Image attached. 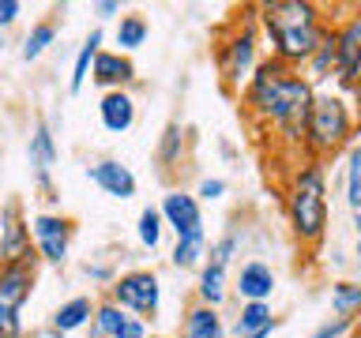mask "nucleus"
Here are the masks:
<instances>
[{
	"instance_id": "obj_33",
	"label": "nucleus",
	"mask_w": 361,
	"mask_h": 338,
	"mask_svg": "<svg viewBox=\"0 0 361 338\" xmlns=\"http://www.w3.org/2000/svg\"><path fill=\"white\" fill-rule=\"evenodd\" d=\"M192 196H196L200 203H214V199H222V196H226V180H222V177H203V180H200V188L192 192Z\"/></svg>"
},
{
	"instance_id": "obj_16",
	"label": "nucleus",
	"mask_w": 361,
	"mask_h": 338,
	"mask_svg": "<svg viewBox=\"0 0 361 338\" xmlns=\"http://www.w3.org/2000/svg\"><path fill=\"white\" fill-rule=\"evenodd\" d=\"M180 338H226L222 312L211 308V304L192 301L185 315H180Z\"/></svg>"
},
{
	"instance_id": "obj_34",
	"label": "nucleus",
	"mask_w": 361,
	"mask_h": 338,
	"mask_svg": "<svg viewBox=\"0 0 361 338\" xmlns=\"http://www.w3.org/2000/svg\"><path fill=\"white\" fill-rule=\"evenodd\" d=\"M19 11H23L19 0H0V27H11L19 19Z\"/></svg>"
},
{
	"instance_id": "obj_9",
	"label": "nucleus",
	"mask_w": 361,
	"mask_h": 338,
	"mask_svg": "<svg viewBox=\"0 0 361 338\" xmlns=\"http://www.w3.org/2000/svg\"><path fill=\"white\" fill-rule=\"evenodd\" d=\"M331 38H335V83L346 90H354V83L361 79V11H354L350 19L335 23L331 27Z\"/></svg>"
},
{
	"instance_id": "obj_22",
	"label": "nucleus",
	"mask_w": 361,
	"mask_h": 338,
	"mask_svg": "<svg viewBox=\"0 0 361 338\" xmlns=\"http://www.w3.org/2000/svg\"><path fill=\"white\" fill-rule=\"evenodd\" d=\"M102 38H106L102 30H90V34H87V42L79 45L75 64H72V79H68V90H72V94H79V90H83L87 75H90V64H94V56L102 53Z\"/></svg>"
},
{
	"instance_id": "obj_7",
	"label": "nucleus",
	"mask_w": 361,
	"mask_h": 338,
	"mask_svg": "<svg viewBox=\"0 0 361 338\" xmlns=\"http://www.w3.org/2000/svg\"><path fill=\"white\" fill-rule=\"evenodd\" d=\"M109 301L121 304L124 312L140 315V320L151 323L158 308H162V278L147 267H135V270H124V275L113 278L109 286Z\"/></svg>"
},
{
	"instance_id": "obj_15",
	"label": "nucleus",
	"mask_w": 361,
	"mask_h": 338,
	"mask_svg": "<svg viewBox=\"0 0 361 338\" xmlns=\"http://www.w3.org/2000/svg\"><path fill=\"white\" fill-rule=\"evenodd\" d=\"M233 293L241 297V304L245 301H271V293H275V270L264 259H248L233 278Z\"/></svg>"
},
{
	"instance_id": "obj_18",
	"label": "nucleus",
	"mask_w": 361,
	"mask_h": 338,
	"mask_svg": "<svg viewBox=\"0 0 361 338\" xmlns=\"http://www.w3.org/2000/svg\"><path fill=\"white\" fill-rule=\"evenodd\" d=\"M27 154H30L34 173H38V184H49V169H53V162H56V143H53L49 128H45V120L34 124V135H30Z\"/></svg>"
},
{
	"instance_id": "obj_21",
	"label": "nucleus",
	"mask_w": 361,
	"mask_h": 338,
	"mask_svg": "<svg viewBox=\"0 0 361 338\" xmlns=\"http://www.w3.org/2000/svg\"><path fill=\"white\" fill-rule=\"evenodd\" d=\"M169 263L177 270H200L207 263V233H192V237H177L173 252H169Z\"/></svg>"
},
{
	"instance_id": "obj_14",
	"label": "nucleus",
	"mask_w": 361,
	"mask_h": 338,
	"mask_svg": "<svg viewBox=\"0 0 361 338\" xmlns=\"http://www.w3.org/2000/svg\"><path fill=\"white\" fill-rule=\"evenodd\" d=\"M98 120L109 135H124L135 124V98L128 90H106L98 98Z\"/></svg>"
},
{
	"instance_id": "obj_3",
	"label": "nucleus",
	"mask_w": 361,
	"mask_h": 338,
	"mask_svg": "<svg viewBox=\"0 0 361 338\" xmlns=\"http://www.w3.org/2000/svg\"><path fill=\"white\" fill-rule=\"evenodd\" d=\"M286 222L293 241L305 248H316L327 237L331 225V203H327V169L324 162H305L293 169L286 184Z\"/></svg>"
},
{
	"instance_id": "obj_25",
	"label": "nucleus",
	"mask_w": 361,
	"mask_h": 338,
	"mask_svg": "<svg viewBox=\"0 0 361 338\" xmlns=\"http://www.w3.org/2000/svg\"><path fill=\"white\" fill-rule=\"evenodd\" d=\"M128 315H132V312H124L121 304H113L109 297L98 301V304H94V320H90V323H94V338H117L121 327L128 323Z\"/></svg>"
},
{
	"instance_id": "obj_27",
	"label": "nucleus",
	"mask_w": 361,
	"mask_h": 338,
	"mask_svg": "<svg viewBox=\"0 0 361 338\" xmlns=\"http://www.w3.org/2000/svg\"><path fill=\"white\" fill-rule=\"evenodd\" d=\"M162 233H166V222H162V211L158 207H143L140 218H135V237L147 252H158L162 248Z\"/></svg>"
},
{
	"instance_id": "obj_39",
	"label": "nucleus",
	"mask_w": 361,
	"mask_h": 338,
	"mask_svg": "<svg viewBox=\"0 0 361 338\" xmlns=\"http://www.w3.org/2000/svg\"><path fill=\"white\" fill-rule=\"evenodd\" d=\"M245 338H271V331H259V334H245Z\"/></svg>"
},
{
	"instance_id": "obj_2",
	"label": "nucleus",
	"mask_w": 361,
	"mask_h": 338,
	"mask_svg": "<svg viewBox=\"0 0 361 338\" xmlns=\"http://www.w3.org/2000/svg\"><path fill=\"white\" fill-rule=\"evenodd\" d=\"M256 27L264 30V42L271 45V61L298 68V72L331 34L324 8L312 0H264L256 4Z\"/></svg>"
},
{
	"instance_id": "obj_32",
	"label": "nucleus",
	"mask_w": 361,
	"mask_h": 338,
	"mask_svg": "<svg viewBox=\"0 0 361 338\" xmlns=\"http://www.w3.org/2000/svg\"><path fill=\"white\" fill-rule=\"evenodd\" d=\"M350 327H354V320H343V315H331V320H324L309 338H350Z\"/></svg>"
},
{
	"instance_id": "obj_24",
	"label": "nucleus",
	"mask_w": 361,
	"mask_h": 338,
	"mask_svg": "<svg viewBox=\"0 0 361 338\" xmlns=\"http://www.w3.org/2000/svg\"><path fill=\"white\" fill-rule=\"evenodd\" d=\"M335 68H338V64H335V38L327 34L324 45L312 53V61L305 64V79H309V83H312L316 90H320V83H327V79H335Z\"/></svg>"
},
{
	"instance_id": "obj_26",
	"label": "nucleus",
	"mask_w": 361,
	"mask_h": 338,
	"mask_svg": "<svg viewBox=\"0 0 361 338\" xmlns=\"http://www.w3.org/2000/svg\"><path fill=\"white\" fill-rule=\"evenodd\" d=\"M147 38H151V23L143 15H121L117 19V45L124 56L135 53L140 45H147Z\"/></svg>"
},
{
	"instance_id": "obj_31",
	"label": "nucleus",
	"mask_w": 361,
	"mask_h": 338,
	"mask_svg": "<svg viewBox=\"0 0 361 338\" xmlns=\"http://www.w3.org/2000/svg\"><path fill=\"white\" fill-rule=\"evenodd\" d=\"M237 248H241V237H237V230L222 233L219 241L211 244V252H207V263H214V267H230V263H233V256H237Z\"/></svg>"
},
{
	"instance_id": "obj_11",
	"label": "nucleus",
	"mask_w": 361,
	"mask_h": 338,
	"mask_svg": "<svg viewBox=\"0 0 361 338\" xmlns=\"http://www.w3.org/2000/svg\"><path fill=\"white\" fill-rule=\"evenodd\" d=\"M30 244V222L19 218V207H0V263H19V259H34Z\"/></svg>"
},
{
	"instance_id": "obj_38",
	"label": "nucleus",
	"mask_w": 361,
	"mask_h": 338,
	"mask_svg": "<svg viewBox=\"0 0 361 338\" xmlns=\"http://www.w3.org/2000/svg\"><path fill=\"white\" fill-rule=\"evenodd\" d=\"M354 233H357V241H361V211L354 214Z\"/></svg>"
},
{
	"instance_id": "obj_36",
	"label": "nucleus",
	"mask_w": 361,
	"mask_h": 338,
	"mask_svg": "<svg viewBox=\"0 0 361 338\" xmlns=\"http://www.w3.org/2000/svg\"><path fill=\"white\" fill-rule=\"evenodd\" d=\"M87 275L98 278V282H109V286H113V270H109V267H90V263H87Z\"/></svg>"
},
{
	"instance_id": "obj_28",
	"label": "nucleus",
	"mask_w": 361,
	"mask_h": 338,
	"mask_svg": "<svg viewBox=\"0 0 361 338\" xmlns=\"http://www.w3.org/2000/svg\"><path fill=\"white\" fill-rule=\"evenodd\" d=\"M180 154H185V128L177 120H169L162 139H158V162H162V169H177Z\"/></svg>"
},
{
	"instance_id": "obj_13",
	"label": "nucleus",
	"mask_w": 361,
	"mask_h": 338,
	"mask_svg": "<svg viewBox=\"0 0 361 338\" xmlns=\"http://www.w3.org/2000/svg\"><path fill=\"white\" fill-rule=\"evenodd\" d=\"M87 177L94 180V184L106 192L109 199H132L135 196V173L124 162H117V158H102V162H94L87 169Z\"/></svg>"
},
{
	"instance_id": "obj_8",
	"label": "nucleus",
	"mask_w": 361,
	"mask_h": 338,
	"mask_svg": "<svg viewBox=\"0 0 361 338\" xmlns=\"http://www.w3.org/2000/svg\"><path fill=\"white\" fill-rule=\"evenodd\" d=\"M72 233H75V222L68 214H53V211H42L30 218V244L38 259L45 263H64L68 259V248H72Z\"/></svg>"
},
{
	"instance_id": "obj_1",
	"label": "nucleus",
	"mask_w": 361,
	"mask_h": 338,
	"mask_svg": "<svg viewBox=\"0 0 361 338\" xmlns=\"http://www.w3.org/2000/svg\"><path fill=\"white\" fill-rule=\"evenodd\" d=\"M316 87L305 79L298 68H286L279 61H259L248 87L241 90V106L252 120L271 124L282 139L301 146L305 143V124H309Z\"/></svg>"
},
{
	"instance_id": "obj_20",
	"label": "nucleus",
	"mask_w": 361,
	"mask_h": 338,
	"mask_svg": "<svg viewBox=\"0 0 361 338\" xmlns=\"http://www.w3.org/2000/svg\"><path fill=\"white\" fill-rule=\"evenodd\" d=\"M275 327H279V320L271 315L267 301H245L233 320V334L245 338V334H259V331H275Z\"/></svg>"
},
{
	"instance_id": "obj_37",
	"label": "nucleus",
	"mask_w": 361,
	"mask_h": 338,
	"mask_svg": "<svg viewBox=\"0 0 361 338\" xmlns=\"http://www.w3.org/2000/svg\"><path fill=\"white\" fill-rule=\"evenodd\" d=\"M350 338H361V315L354 320V327H350Z\"/></svg>"
},
{
	"instance_id": "obj_5",
	"label": "nucleus",
	"mask_w": 361,
	"mask_h": 338,
	"mask_svg": "<svg viewBox=\"0 0 361 338\" xmlns=\"http://www.w3.org/2000/svg\"><path fill=\"white\" fill-rule=\"evenodd\" d=\"M214 64H219L222 87L230 94H241L259 64V34H256V8L245 11V19H237L230 34H222L214 45Z\"/></svg>"
},
{
	"instance_id": "obj_35",
	"label": "nucleus",
	"mask_w": 361,
	"mask_h": 338,
	"mask_svg": "<svg viewBox=\"0 0 361 338\" xmlns=\"http://www.w3.org/2000/svg\"><path fill=\"white\" fill-rule=\"evenodd\" d=\"M94 11H98V19H121V0H98Z\"/></svg>"
},
{
	"instance_id": "obj_17",
	"label": "nucleus",
	"mask_w": 361,
	"mask_h": 338,
	"mask_svg": "<svg viewBox=\"0 0 361 338\" xmlns=\"http://www.w3.org/2000/svg\"><path fill=\"white\" fill-rule=\"evenodd\" d=\"M94 304L98 301H90V297H72V301H64L61 308L53 312V334H75V331H83V327L94 320Z\"/></svg>"
},
{
	"instance_id": "obj_23",
	"label": "nucleus",
	"mask_w": 361,
	"mask_h": 338,
	"mask_svg": "<svg viewBox=\"0 0 361 338\" xmlns=\"http://www.w3.org/2000/svg\"><path fill=\"white\" fill-rule=\"evenodd\" d=\"M331 312L343 315V320H357L361 315V282H354V278L331 282Z\"/></svg>"
},
{
	"instance_id": "obj_6",
	"label": "nucleus",
	"mask_w": 361,
	"mask_h": 338,
	"mask_svg": "<svg viewBox=\"0 0 361 338\" xmlns=\"http://www.w3.org/2000/svg\"><path fill=\"white\" fill-rule=\"evenodd\" d=\"M38 282V256L19 263H0V338H23V304Z\"/></svg>"
},
{
	"instance_id": "obj_29",
	"label": "nucleus",
	"mask_w": 361,
	"mask_h": 338,
	"mask_svg": "<svg viewBox=\"0 0 361 338\" xmlns=\"http://www.w3.org/2000/svg\"><path fill=\"white\" fill-rule=\"evenodd\" d=\"M343 184H346V207L357 214V211H361V139L350 146V154H346Z\"/></svg>"
},
{
	"instance_id": "obj_12",
	"label": "nucleus",
	"mask_w": 361,
	"mask_h": 338,
	"mask_svg": "<svg viewBox=\"0 0 361 338\" xmlns=\"http://www.w3.org/2000/svg\"><path fill=\"white\" fill-rule=\"evenodd\" d=\"M90 83H98L102 94L106 90H128L135 83V64L121 49H102L90 64Z\"/></svg>"
},
{
	"instance_id": "obj_4",
	"label": "nucleus",
	"mask_w": 361,
	"mask_h": 338,
	"mask_svg": "<svg viewBox=\"0 0 361 338\" xmlns=\"http://www.w3.org/2000/svg\"><path fill=\"white\" fill-rule=\"evenodd\" d=\"M357 132V113L343 94H331V90H316L312 109H309V124H305V151L312 154V162H324L335 151L354 139Z\"/></svg>"
},
{
	"instance_id": "obj_10",
	"label": "nucleus",
	"mask_w": 361,
	"mask_h": 338,
	"mask_svg": "<svg viewBox=\"0 0 361 338\" xmlns=\"http://www.w3.org/2000/svg\"><path fill=\"white\" fill-rule=\"evenodd\" d=\"M158 211H162L166 230H173L177 237L207 233L203 230V203L192 196V192H185V188H169L162 196V203H158Z\"/></svg>"
},
{
	"instance_id": "obj_30",
	"label": "nucleus",
	"mask_w": 361,
	"mask_h": 338,
	"mask_svg": "<svg viewBox=\"0 0 361 338\" xmlns=\"http://www.w3.org/2000/svg\"><path fill=\"white\" fill-rule=\"evenodd\" d=\"M53 38H56V23H34L30 27V34L23 38V61H38V56L53 45Z\"/></svg>"
},
{
	"instance_id": "obj_19",
	"label": "nucleus",
	"mask_w": 361,
	"mask_h": 338,
	"mask_svg": "<svg viewBox=\"0 0 361 338\" xmlns=\"http://www.w3.org/2000/svg\"><path fill=\"white\" fill-rule=\"evenodd\" d=\"M230 297V278H226V267L203 263L200 278H196V301L211 304V308H222V301Z\"/></svg>"
}]
</instances>
